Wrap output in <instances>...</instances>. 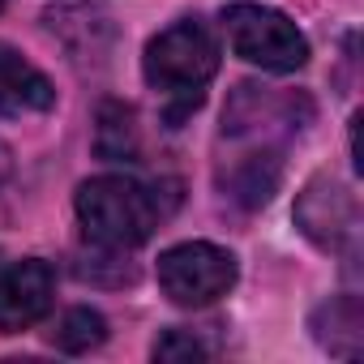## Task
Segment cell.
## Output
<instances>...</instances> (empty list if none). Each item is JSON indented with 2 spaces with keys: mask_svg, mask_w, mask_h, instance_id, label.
Instances as JSON below:
<instances>
[{
  "mask_svg": "<svg viewBox=\"0 0 364 364\" xmlns=\"http://www.w3.org/2000/svg\"><path fill=\"white\" fill-rule=\"evenodd\" d=\"M296 228L326 253H351L360 240V202L334 176H313L296 198Z\"/></svg>",
  "mask_w": 364,
  "mask_h": 364,
  "instance_id": "cell-6",
  "label": "cell"
},
{
  "mask_svg": "<svg viewBox=\"0 0 364 364\" xmlns=\"http://www.w3.org/2000/svg\"><path fill=\"white\" fill-rule=\"evenodd\" d=\"M283 176V150H245L240 159H232V167L223 171V189L228 198H236L240 206H266L279 189Z\"/></svg>",
  "mask_w": 364,
  "mask_h": 364,
  "instance_id": "cell-10",
  "label": "cell"
},
{
  "mask_svg": "<svg viewBox=\"0 0 364 364\" xmlns=\"http://www.w3.org/2000/svg\"><path fill=\"white\" fill-rule=\"evenodd\" d=\"M202 355H206V343L193 330H180V326L154 343V360H202Z\"/></svg>",
  "mask_w": 364,
  "mask_h": 364,
  "instance_id": "cell-14",
  "label": "cell"
},
{
  "mask_svg": "<svg viewBox=\"0 0 364 364\" xmlns=\"http://www.w3.org/2000/svg\"><path fill=\"white\" fill-rule=\"evenodd\" d=\"M223 31H228L232 52L245 65H257V69H270V73H296V69L309 65L304 31L270 5L236 0V5L223 9Z\"/></svg>",
  "mask_w": 364,
  "mask_h": 364,
  "instance_id": "cell-4",
  "label": "cell"
},
{
  "mask_svg": "<svg viewBox=\"0 0 364 364\" xmlns=\"http://www.w3.org/2000/svg\"><path fill=\"white\" fill-rule=\"evenodd\" d=\"M141 73L150 82V90H159L171 107L167 120H185L198 103L202 90L210 86V77L219 73V39L202 18H180L167 31H159L146 43L141 56Z\"/></svg>",
  "mask_w": 364,
  "mask_h": 364,
  "instance_id": "cell-1",
  "label": "cell"
},
{
  "mask_svg": "<svg viewBox=\"0 0 364 364\" xmlns=\"http://www.w3.org/2000/svg\"><path fill=\"white\" fill-rule=\"evenodd\" d=\"M56 107V90L52 82L14 48L0 39V116L22 120V116H39Z\"/></svg>",
  "mask_w": 364,
  "mask_h": 364,
  "instance_id": "cell-9",
  "label": "cell"
},
{
  "mask_svg": "<svg viewBox=\"0 0 364 364\" xmlns=\"http://www.w3.org/2000/svg\"><path fill=\"white\" fill-rule=\"evenodd\" d=\"M103 338H107V321H103L99 309H69V313L56 321V330H52V343H56L60 351H73V355L99 347Z\"/></svg>",
  "mask_w": 364,
  "mask_h": 364,
  "instance_id": "cell-13",
  "label": "cell"
},
{
  "mask_svg": "<svg viewBox=\"0 0 364 364\" xmlns=\"http://www.w3.org/2000/svg\"><path fill=\"white\" fill-rule=\"evenodd\" d=\"M0 5H5V0H0Z\"/></svg>",
  "mask_w": 364,
  "mask_h": 364,
  "instance_id": "cell-16",
  "label": "cell"
},
{
  "mask_svg": "<svg viewBox=\"0 0 364 364\" xmlns=\"http://www.w3.org/2000/svg\"><path fill=\"white\" fill-rule=\"evenodd\" d=\"M313 338L330 351V355H343V360H355L360 347H364V313H360V296H334L326 300L313 321H309Z\"/></svg>",
  "mask_w": 364,
  "mask_h": 364,
  "instance_id": "cell-11",
  "label": "cell"
},
{
  "mask_svg": "<svg viewBox=\"0 0 364 364\" xmlns=\"http://www.w3.org/2000/svg\"><path fill=\"white\" fill-rule=\"evenodd\" d=\"M159 287L180 309H206L236 287V257L210 240L176 245L159 257Z\"/></svg>",
  "mask_w": 364,
  "mask_h": 364,
  "instance_id": "cell-5",
  "label": "cell"
},
{
  "mask_svg": "<svg viewBox=\"0 0 364 364\" xmlns=\"http://www.w3.org/2000/svg\"><path fill=\"white\" fill-rule=\"evenodd\" d=\"M77 223L86 232L90 245L107 249V253H124L150 240V232L159 228L163 210L159 198L137 185L133 176H95L77 189Z\"/></svg>",
  "mask_w": 364,
  "mask_h": 364,
  "instance_id": "cell-2",
  "label": "cell"
},
{
  "mask_svg": "<svg viewBox=\"0 0 364 364\" xmlns=\"http://www.w3.org/2000/svg\"><path fill=\"white\" fill-rule=\"evenodd\" d=\"M9 176H14V150H9L5 141H0V185H5Z\"/></svg>",
  "mask_w": 364,
  "mask_h": 364,
  "instance_id": "cell-15",
  "label": "cell"
},
{
  "mask_svg": "<svg viewBox=\"0 0 364 364\" xmlns=\"http://www.w3.org/2000/svg\"><path fill=\"white\" fill-rule=\"evenodd\" d=\"M99 154L112 159V163H129L137 159V120H133V107L124 103H103L99 107V137H95Z\"/></svg>",
  "mask_w": 364,
  "mask_h": 364,
  "instance_id": "cell-12",
  "label": "cell"
},
{
  "mask_svg": "<svg viewBox=\"0 0 364 364\" xmlns=\"http://www.w3.org/2000/svg\"><path fill=\"white\" fill-rule=\"evenodd\" d=\"M48 31L77 65H107L116 48V22L103 0H60L56 9H48Z\"/></svg>",
  "mask_w": 364,
  "mask_h": 364,
  "instance_id": "cell-7",
  "label": "cell"
},
{
  "mask_svg": "<svg viewBox=\"0 0 364 364\" xmlns=\"http://www.w3.org/2000/svg\"><path fill=\"white\" fill-rule=\"evenodd\" d=\"M313 120V99L300 90H274V86H236L223 107V137L245 141L249 150H283L304 124Z\"/></svg>",
  "mask_w": 364,
  "mask_h": 364,
  "instance_id": "cell-3",
  "label": "cell"
},
{
  "mask_svg": "<svg viewBox=\"0 0 364 364\" xmlns=\"http://www.w3.org/2000/svg\"><path fill=\"white\" fill-rule=\"evenodd\" d=\"M52 296H56V274L48 262L39 257L14 262L0 274V334L31 330L39 317H48Z\"/></svg>",
  "mask_w": 364,
  "mask_h": 364,
  "instance_id": "cell-8",
  "label": "cell"
}]
</instances>
